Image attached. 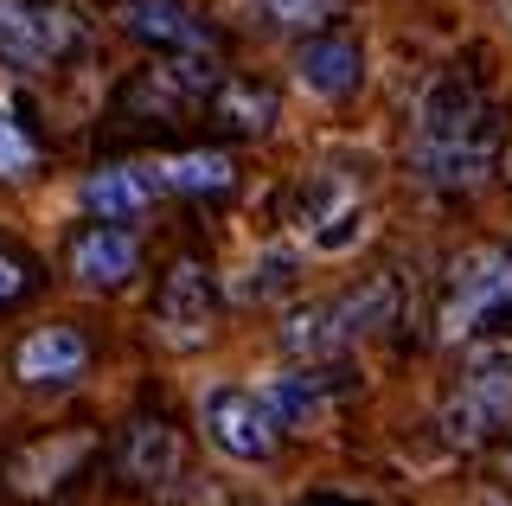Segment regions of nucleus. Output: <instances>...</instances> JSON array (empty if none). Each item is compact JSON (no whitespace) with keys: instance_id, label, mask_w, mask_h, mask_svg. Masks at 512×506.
<instances>
[{"instance_id":"f257e3e1","label":"nucleus","mask_w":512,"mask_h":506,"mask_svg":"<svg viewBox=\"0 0 512 506\" xmlns=\"http://www.w3.org/2000/svg\"><path fill=\"white\" fill-rule=\"evenodd\" d=\"M493 109L474 97L468 84H436L423 97V122H416V161L436 186H468L480 180L493 154Z\"/></svg>"},{"instance_id":"f03ea898","label":"nucleus","mask_w":512,"mask_h":506,"mask_svg":"<svg viewBox=\"0 0 512 506\" xmlns=\"http://www.w3.org/2000/svg\"><path fill=\"white\" fill-rule=\"evenodd\" d=\"M84 45V20L58 0H0V65L52 71Z\"/></svg>"},{"instance_id":"7ed1b4c3","label":"nucleus","mask_w":512,"mask_h":506,"mask_svg":"<svg viewBox=\"0 0 512 506\" xmlns=\"http://www.w3.org/2000/svg\"><path fill=\"white\" fill-rule=\"evenodd\" d=\"M500 314H512V250L506 244H480L448 270V295H442V334H480Z\"/></svg>"},{"instance_id":"20e7f679","label":"nucleus","mask_w":512,"mask_h":506,"mask_svg":"<svg viewBox=\"0 0 512 506\" xmlns=\"http://www.w3.org/2000/svg\"><path fill=\"white\" fill-rule=\"evenodd\" d=\"M384 314H391V282H365V289H346V295H333V302L295 314V321L282 327V346L295 359H333L359 334H372Z\"/></svg>"},{"instance_id":"39448f33","label":"nucleus","mask_w":512,"mask_h":506,"mask_svg":"<svg viewBox=\"0 0 512 506\" xmlns=\"http://www.w3.org/2000/svg\"><path fill=\"white\" fill-rule=\"evenodd\" d=\"M205 436H212L224 455H237V462H263V455L276 449V417H269L263 391L218 385L212 398H205Z\"/></svg>"},{"instance_id":"423d86ee","label":"nucleus","mask_w":512,"mask_h":506,"mask_svg":"<svg viewBox=\"0 0 512 506\" xmlns=\"http://www.w3.org/2000/svg\"><path fill=\"white\" fill-rule=\"evenodd\" d=\"M218 327V302H212V282H205L199 263H173L167 289H160V334L173 346H199L212 340Z\"/></svg>"},{"instance_id":"0eeeda50","label":"nucleus","mask_w":512,"mask_h":506,"mask_svg":"<svg viewBox=\"0 0 512 506\" xmlns=\"http://www.w3.org/2000/svg\"><path fill=\"white\" fill-rule=\"evenodd\" d=\"M512 410V359H480L474 378L461 385V398L448 404V436L455 442H480Z\"/></svg>"},{"instance_id":"6e6552de","label":"nucleus","mask_w":512,"mask_h":506,"mask_svg":"<svg viewBox=\"0 0 512 506\" xmlns=\"http://www.w3.org/2000/svg\"><path fill=\"white\" fill-rule=\"evenodd\" d=\"M71 276L84 282V289H122V282L135 276V237L122 225H90L71 244Z\"/></svg>"},{"instance_id":"1a4fd4ad","label":"nucleus","mask_w":512,"mask_h":506,"mask_svg":"<svg viewBox=\"0 0 512 506\" xmlns=\"http://www.w3.org/2000/svg\"><path fill=\"white\" fill-rule=\"evenodd\" d=\"M154 193H160L154 167H103V173H90V186H84L90 212L103 218V225H135L154 205Z\"/></svg>"},{"instance_id":"9d476101","label":"nucleus","mask_w":512,"mask_h":506,"mask_svg":"<svg viewBox=\"0 0 512 506\" xmlns=\"http://www.w3.org/2000/svg\"><path fill=\"white\" fill-rule=\"evenodd\" d=\"M122 33L154 45V52H192V45H199V20H192L180 0H128Z\"/></svg>"},{"instance_id":"9b49d317","label":"nucleus","mask_w":512,"mask_h":506,"mask_svg":"<svg viewBox=\"0 0 512 506\" xmlns=\"http://www.w3.org/2000/svg\"><path fill=\"white\" fill-rule=\"evenodd\" d=\"M84 340L71 334V327H39V334H26L20 359H13V372L26 378V385H64V378L84 372Z\"/></svg>"},{"instance_id":"f8f14e48","label":"nucleus","mask_w":512,"mask_h":506,"mask_svg":"<svg viewBox=\"0 0 512 506\" xmlns=\"http://www.w3.org/2000/svg\"><path fill=\"white\" fill-rule=\"evenodd\" d=\"M359 45L352 39H308L295 58V77L314 90V97H346L352 84H359Z\"/></svg>"},{"instance_id":"ddd939ff","label":"nucleus","mask_w":512,"mask_h":506,"mask_svg":"<svg viewBox=\"0 0 512 506\" xmlns=\"http://www.w3.org/2000/svg\"><path fill=\"white\" fill-rule=\"evenodd\" d=\"M122 468H128V481H173L180 474V442H173L167 423H135V430L122 436Z\"/></svg>"},{"instance_id":"4468645a","label":"nucleus","mask_w":512,"mask_h":506,"mask_svg":"<svg viewBox=\"0 0 512 506\" xmlns=\"http://www.w3.org/2000/svg\"><path fill=\"white\" fill-rule=\"evenodd\" d=\"M154 173H160L167 193H231V180H237V167L224 154H173Z\"/></svg>"},{"instance_id":"2eb2a0df","label":"nucleus","mask_w":512,"mask_h":506,"mask_svg":"<svg viewBox=\"0 0 512 506\" xmlns=\"http://www.w3.org/2000/svg\"><path fill=\"white\" fill-rule=\"evenodd\" d=\"M295 270H301V257L276 244V250H263V257L250 263V276L237 282V295H244V302H276V295L295 289Z\"/></svg>"},{"instance_id":"dca6fc26","label":"nucleus","mask_w":512,"mask_h":506,"mask_svg":"<svg viewBox=\"0 0 512 506\" xmlns=\"http://www.w3.org/2000/svg\"><path fill=\"white\" fill-rule=\"evenodd\" d=\"M269 417H276V430H308L314 410H320V391L308 385V378H276V385L263 391Z\"/></svg>"},{"instance_id":"f3484780","label":"nucleus","mask_w":512,"mask_h":506,"mask_svg":"<svg viewBox=\"0 0 512 506\" xmlns=\"http://www.w3.org/2000/svg\"><path fill=\"white\" fill-rule=\"evenodd\" d=\"M218 116L231 122V129L256 135V129H269V116H276V97H269V90H256V84H224L218 90Z\"/></svg>"},{"instance_id":"a211bd4d","label":"nucleus","mask_w":512,"mask_h":506,"mask_svg":"<svg viewBox=\"0 0 512 506\" xmlns=\"http://www.w3.org/2000/svg\"><path fill=\"white\" fill-rule=\"evenodd\" d=\"M84 449H90V436H71L58 455H52V449H32V455H20V462H13V481H20L26 494H39V487H52V481H58V474L71 468Z\"/></svg>"},{"instance_id":"6ab92c4d","label":"nucleus","mask_w":512,"mask_h":506,"mask_svg":"<svg viewBox=\"0 0 512 506\" xmlns=\"http://www.w3.org/2000/svg\"><path fill=\"white\" fill-rule=\"evenodd\" d=\"M32 161H39V148H32V141L13 129L7 116H0V180H26Z\"/></svg>"},{"instance_id":"aec40b11","label":"nucleus","mask_w":512,"mask_h":506,"mask_svg":"<svg viewBox=\"0 0 512 506\" xmlns=\"http://www.w3.org/2000/svg\"><path fill=\"white\" fill-rule=\"evenodd\" d=\"M269 7L282 13V20H295V26H308V20H320V7L327 0H269Z\"/></svg>"},{"instance_id":"412c9836","label":"nucleus","mask_w":512,"mask_h":506,"mask_svg":"<svg viewBox=\"0 0 512 506\" xmlns=\"http://www.w3.org/2000/svg\"><path fill=\"white\" fill-rule=\"evenodd\" d=\"M20 289H26V270H20L13 257H0V302H13Z\"/></svg>"},{"instance_id":"4be33fe9","label":"nucleus","mask_w":512,"mask_h":506,"mask_svg":"<svg viewBox=\"0 0 512 506\" xmlns=\"http://www.w3.org/2000/svg\"><path fill=\"white\" fill-rule=\"evenodd\" d=\"M480 506H506V500H480Z\"/></svg>"},{"instance_id":"5701e85b","label":"nucleus","mask_w":512,"mask_h":506,"mask_svg":"<svg viewBox=\"0 0 512 506\" xmlns=\"http://www.w3.org/2000/svg\"><path fill=\"white\" fill-rule=\"evenodd\" d=\"M506 167H512V154H506Z\"/></svg>"}]
</instances>
